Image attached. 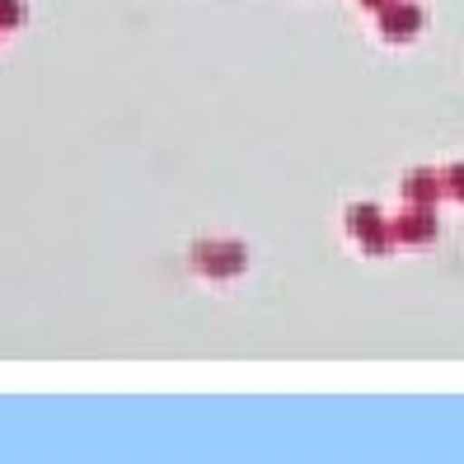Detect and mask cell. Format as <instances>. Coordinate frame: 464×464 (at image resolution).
<instances>
[{
  "label": "cell",
  "mask_w": 464,
  "mask_h": 464,
  "mask_svg": "<svg viewBox=\"0 0 464 464\" xmlns=\"http://www.w3.org/2000/svg\"><path fill=\"white\" fill-rule=\"evenodd\" d=\"M450 183H455V188H459V198H464V165H459V169H455V174H450Z\"/></svg>",
  "instance_id": "cell-2"
},
{
  "label": "cell",
  "mask_w": 464,
  "mask_h": 464,
  "mask_svg": "<svg viewBox=\"0 0 464 464\" xmlns=\"http://www.w3.org/2000/svg\"><path fill=\"white\" fill-rule=\"evenodd\" d=\"M418 24H422V10H413V5H394V10H385V14H380V29H385V34H394V38L413 34Z\"/></svg>",
  "instance_id": "cell-1"
}]
</instances>
